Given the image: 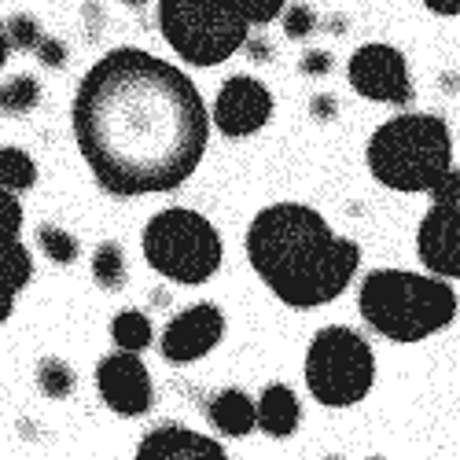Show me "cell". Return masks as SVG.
I'll return each mask as SVG.
<instances>
[{
  "label": "cell",
  "mask_w": 460,
  "mask_h": 460,
  "mask_svg": "<svg viewBox=\"0 0 460 460\" xmlns=\"http://www.w3.org/2000/svg\"><path fill=\"white\" fill-rule=\"evenodd\" d=\"M350 85L358 96L376 100V103H398L405 107L412 100V82H409V63L398 49L391 45H361L350 56Z\"/></svg>",
  "instance_id": "cell-9"
},
{
  "label": "cell",
  "mask_w": 460,
  "mask_h": 460,
  "mask_svg": "<svg viewBox=\"0 0 460 460\" xmlns=\"http://www.w3.org/2000/svg\"><path fill=\"white\" fill-rule=\"evenodd\" d=\"M368 460H383V456H368Z\"/></svg>",
  "instance_id": "cell-34"
},
{
  "label": "cell",
  "mask_w": 460,
  "mask_h": 460,
  "mask_svg": "<svg viewBox=\"0 0 460 460\" xmlns=\"http://www.w3.org/2000/svg\"><path fill=\"white\" fill-rule=\"evenodd\" d=\"M96 391L100 398L111 405V412H119L126 420L144 416L155 405V387H151V376L144 368V361L137 354H111L96 365Z\"/></svg>",
  "instance_id": "cell-10"
},
{
  "label": "cell",
  "mask_w": 460,
  "mask_h": 460,
  "mask_svg": "<svg viewBox=\"0 0 460 460\" xmlns=\"http://www.w3.org/2000/svg\"><path fill=\"white\" fill-rule=\"evenodd\" d=\"M70 119L82 159L111 196L181 188L210 140V114L196 82L144 49H114L96 59Z\"/></svg>",
  "instance_id": "cell-1"
},
{
  "label": "cell",
  "mask_w": 460,
  "mask_h": 460,
  "mask_svg": "<svg viewBox=\"0 0 460 460\" xmlns=\"http://www.w3.org/2000/svg\"><path fill=\"white\" fill-rule=\"evenodd\" d=\"M37 243H41V251L56 265H70L74 258H78V240L59 225H37Z\"/></svg>",
  "instance_id": "cell-22"
},
{
  "label": "cell",
  "mask_w": 460,
  "mask_h": 460,
  "mask_svg": "<svg viewBox=\"0 0 460 460\" xmlns=\"http://www.w3.org/2000/svg\"><path fill=\"white\" fill-rule=\"evenodd\" d=\"M37 181V166L22 147H0V188L26 191Z\"/></svg>",
  "instance_id": "cell-18"
},
{
  "label": "cell",
  "mask_w": 460,
  "mask_h": 460,
  "mask_svg": "<svg viewBox=\"0 0 460 460\" xmlns=\"http://www.w3.org/2000/svg\"><path fill=\"white\" fill-rule=\"evenodd\" d=\"M207 420H210V424H214L221 435H228V438L251 435V431H254V402H251L243 391L228 387V391H221V394L210 398Z\"/></svg>",
  "instance_id": "cell-16"
},
{
  "label": "cell",
  "mask_w": 460,
  "mask_h": 460,
  "mask_svg": "<svg viewBox=\"0 0 460 460\" xmlns=\"http://www.w3.org/2000/svg\"><path fill=\"white\" fill-rule=\"evenodd\" d=\"M376 383V354L354 328L328 324L305 350V387L321 405H358Z\"/></svg>",
  "instance_id": "cell-7"
},
{
  "label": "cell",
  "mask_w": 460,
  "mask_h": 460,
  "mask_svg": "<svg viewBox=\"0 0 460 460\" xmlns=\"http://www.w3.org/2000/svg\"><path fill=\"white\" fill-rule=\"evenodd\" d=\"M365 159L383 188L431 191L453 170V137L438 114H398L372 133Z\"/></svg>",
  "instance_id": "cell-4"
},
{
  "label": "cell",
  "mask_w": 460,
  "mask_h": 460,
  "mask_svg": "<svg viewBox=\"0 0 460 460\" xmlns=\"http://www.w3.org/2000/svg\"><path fill=\"white\" fill-rule=\"evenodd\" d=\"M37 103H41V85L30 74H19V78L0 85V114H26Z\"/></svg>",
  "instance_id": "cell-20"
},
{
  "label": "cell",
  "mask_w": 460,
  "mask_h": 460,
  "mask_svg": "<svg viewBox=\"0 0 460 460\" xmlns=\"http://www.w3.org/2000/svg\"><path fill=\"white\" fill-rule=\"evenodd\" d=\"M8 41H12V49H37V41H41V22H37V19H30V15H12L8 19Z\"/></svg>",
  "instance_id": "cell-24"
},
{
  "label": "cell",
  "mask_w": 460,
  "mask_h": 460,
  "mask_svg": "<svg viewBox=\"0 0 460 460\" xmlns=\"http://www.w3.org/2000/svg\"><path fill=\"white\" fill-rule=\"evenodd\" d=\"M22 233V207L15 199V191L0 188V243H12Z\"/></svg>",
  "instance_id": "cell-23"
},
{
  "label": "cell",
  "mask_w": 460,
  "mask_h": 460,
  "mask_svg": "<svg viewBox=\"0 0 460 460\" xmlns=\"http://www.w3.org/2000/svg\"><path fill=\"white\" fill-rule=\"evenodd\" d=\"M33 52L41 56V63H45V66H52V70H59V66H63V59H66V49H63L59 41H52V37H41Z\"/></svg>",
  "instance_id": "cell-27"
},
{
  "label": "cell",
  "mask_w": 460,
  "mask_h": 460,
  "mask_svg": "<svg viewBox=\"0 0 460 460\" xmlns=\"http://www.w3.org/2000/svg\"><path fill=\"white\" fill-rule=\"evenodd\" d=\"M74 383H78V376H74V368L59 358H45L41 365H37V387H41L49 398L74 394Z\"/></svg>",
  "instance_id": "cell-21"
},
{
  "label": "cell",
  "mask_w": 460,
  "mask_h": 460,
  "mask_svg": "<svg viewBox=\"0 0 460 460\" xmlns=\"http://www.w3.org/2000/svg\"><path fill=\"white\" fill-rule=\"evenodd\" d=\"M247 258L261 284L291 310H317L350 288L361 247L332 233L305 203H273L247 228Z\"/></svg>",
  "instance_id": "cell-2"
},
{
  "label": "cell",
  "mask_w": 460,
  "mask_h": 460,
  "mask_svg": "<svg viewBox=\"0 0 460 460\" xmlns=\"http://www.w3.org/2000/svg\"><path fill=\"white\" fill-rule=\"evenodd\" d=\"M335 111H339V103H335L332 96H317V100H314V114H317V119H321V122L335 119Z\"/></svg>",
  "instance_id": "cell-29"
},
{
  "label": "cell",
  "mask_w": 460,
  "mask_h": 460,
  "mask_svg": "<svg viewBox=\"0 0 460 460\" xmlns=\"http://www.w3.org/2000/svg\"><path fill=\"white\" fill-rule=\"evenodd\" d=\"M137 460H228V453L210 435L166 424V428H155L144 435Z\"/></svg>",
  "instance_id": "cell-13"
},
{
  "label": "cell",
  "mask_w": 460,
  "mask_h": 460,
  "mask_svg": "<svg viewBox=\"0 0 460 460\" xmlns=\"http://www.w3.org/2000/svg\"><path fill=\"white\" fill-rule=\"evenodd\" d=\"M8 56H12V41H8V30L0 26V66L8 63Z\"/></svg>",
  "instance_id": "cell-31"
},
{
  "label": "cell",
  "mask_w": 460,
  "mask_h": 460,
  "mask_svg": "<svg viewBox=\"0 0 460 460\" xmlns=\"http://www.w3.org/2000/svg\"><path fill=\"white\" fill-rule=\"evenodd\" d=\"M298 420H302V409H298V398L291 387L284 383H270L261 391V398L254 402V428H261L270 438H288L298 431Z\"/></svg>",
  "instance_id": "cell-14"
},
{
  "label": "cell",
  "mask_w": 460,
  "mask_h": 460,
  "mask_svg": "<svg viewBox=\"0 0 460 460\" xmlns=\"http://www.w3.org/2000/svg\"><path fill=\"white\" fill-rule=\"evenodd\" d=\"M270 114H273V93L265 89V82L236 74V78H228L221 85L210 122L225 137H251L270 122Z\"/></svg>",
  "instance_id": "cell-11"
},
{
  "label": "cell",
  "mask_w": 460,
  "mask_h": 460,
  "mask_svg": "<svg viewBox=\"0 0 460 460\" xmlns=\"http://www.w3.org/2000/svg\"><path fill=\"white\" fill-rule=\"evenodd\" d=\"M424 4H428L435 15H453V19H456V12H460V0H424Z\"/></svg>",
  "instance_id": "cell-30"
},
{
  "label": "cell",
  "mask_w": 460,
  "mask_h": 460,
  "mask_svg": "<svg viewBox=\"0 0 460 460\" xmlns=\"http://www.w3.org/2000/svg\"><path fill=\"white\" fill-rule=\"evenodd\" d=\"M111 339L119 342V350H126V354H140V350L151 347L155 332H151L147 314H140V310H122L119 317H114V324H111Z\"/></svg>",
  "instance_id": "cell-17"
},
{
  "label": "cell",
  "mask_w": 460,
  "mask_h": 460,
  "mask_svg": "<svg viewBox=\"0 0 460 460\" xmlns=\"http://www.w3.org/2000/svg\"><path fill=\"white\" fill-rule=\"evenodd\" d=\"M284 33L288 37H310L314 26H317V15L305 8V4H295V8H284Z\"/></svg>",
  "instance_id": "cell-25"
},
{
  "label": "cell",
  "mask_w": 460,
  "mask_h": 460,
  "mask_svg": "<svg viewBox=\"0 0 460 460\" xmlns=\"http://www.w3.org/2000/svg\"><path fill=\"white\" fill-rule=\"evenodd\" d=\"M358 310L391 342H420L456 321V291L446 280L405 270H372L361 280Z\"/></svg>",
  "instance_id": "cell-3"
},
{
  "label": "cell",
  "mask_w": 460,
  "mask_h": 460,
  "mask_svg": "<svg viewBox=\"0 0 460 460\" xmlns=\"http://www.w3.org/2000/svg\"><path fill=\"white\" fill-rule=\"evenodd\" d=\"M221 236L217 228L188 207L163 210L144 228V258L155 273L173 284H207L221 265Z\"/></svg>",
  "instance_id": "cell-6"
},
{
  "label": "cell",
  "mask_w": 460,
  "mask_h": 460,
  "mask_svg": "<svg viewBox=\"0 0 460 460\" xmlns=\"http://www.w3.org/2000/svg\"><path fill=\"white\" fill-rule=\"evenodd\" d=\"M93 280L107 291H119L126 284V254L119 243H100L93 254Z\"/></svg>",
  "instance_id": "cell-19"
},
{
  "label": "cell",
  "mask_w": 460,
  "mask_h": 460,
  "mask_svg": "<svg viewBox=\"0 0 460 460\" xmlns=\"http://www.w3.org/2000/svg\"><path fill=\"white\" fill-rule=\"evenodd\" d=\"M435 207L416 228V254L442 280H460V173L449 170L431 188Z\"/></svg>",
  "instance_id": "cell-8"
},
{
  "label": "cell",
  "mask_w": 460,
  "mask_h": 460,
  "mask_svg": "<svg viewBox=\"0 0 460 460\" xmlns=\"http://www.w3.org/2000/svg\"><path fill=\"white\" fill-rule=\"evenodd\" d=\"M284 8H288V0H247L251 26H265V22H273Z\"/></svg>",
  "instance_id": "cell-26"
},
{
  "label": "cell",
  "mask_w": 460,
  "mask_h": 460,
  "mask_svg": "<svg viewBox=\"0 0 460 460\" xmlns=\"http://www.w3.org/2000/svg\"><path fill=\"white\" fill-rule=\"evenodd\" d=\"M221 335H225V314L210 302H199L170 321V328L159 339V350L170 365H191L207 358L221 342Z\"/></svg>",
  "instance_id": "cell-12"
},
{
  "label": "cell",
  "mask_w": 460,
  "mask_h": 460,
  "mask_svg": "<svg viewBox=\"0 0 460 460\" xmlns=\"http://www.w3.org/2000/svg\"><path fill=\"white\" fill-rule=\"evenodd\" d=\"M159 30L191 66H217L247 45V0H159Z\"/></svg>",
  "instance_id": "cell-5"
},
{
  "label": "cell",
  "mask_w": 460,
  "mask_h": 460,
  "mask_svg": "<svg viewBox=\"0 0 460 460\" xmlns=\"http://www.w3.org/2000/svg\"><path fill=\"white\" fill-rule=\"evenodd\" d=\"M328 52H310V56H302V70L305 74H328Z\"/></svg>",
  "instance_id": "cell-28"
},
{
  "label": "cell",
  "mask_w": 460,
  "mask_h": 460,
  "mask_svg": "<svg viewBox=\"0 0 460 460\" xmlns=\"http://www.w3.org/2000/svg\"><path fill=\"white\" fill-rule=\"evenodd\" d=\"M126 4H144V0H126Z\"/></svg>",
  "instance_id": "cell-32"
},
{
  "label": "cell",
  "mask_w": 460,
  "mask_h": 460,
  "mask_svg": "<svg viewBox=\"0 0 460 460\" xmlns=\"http://www.w3.org/2000/svg\"><path fill=\"white\" fill-rule=\"evenodd\" d=\"M324 460H342V456H324Z\"/></svg>",
  "instance_id": "cell-33"
},
{
  "label": "cell",
  "mask_w": 460,
  "mask_h": 460,
  "mask_svg": "<svg viewBox=\"0 0 460 460\" xmlns=\"http://www.w3.org/2000/svg\"><path fill=\"white\" fill-rule=\"evenodd\" d=\"M33 277V258L30 251L12 240V243H0V324H4L15 310V295L30 284Z\"/></svg>",
  "instance_id": "cell-15"
}]
</instances>
